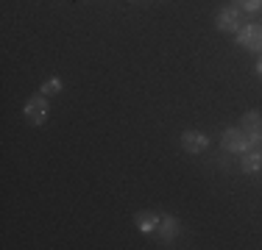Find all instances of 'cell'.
Masks as SVG:
<instances>
[{"label": "cell", "mask_w": 262, "mask_h": 250, "mask_svg": "<svg viewBox=\"0 0 262 250\" xmlns=\"http://www.w3.org/2000/svg\"><path fill=\"white\" fill-rule=\"evenodd\" d=\"M182 147L187 150V153L198 156V153H204V150L209 147V136L201 134V131H184L182 134Z\"/></svg>", "instance_id": "6"}, {"label": "cell", "mask_w": 262, "mask_h": 250, "mask_svg": "<svg viewBox=\"0 0 262 250\" xmlns=\"http://www.w3.org/2000/svg\"><path fill=\"white\" fill-rule=\"evenodd\" d=\"M215 25L221 31H226V34H240V28L248 22H246V17H243V11L237 9V6H226V9H221L215 14Z\"/></svg>", "instance_id": "1"}, {"label": "cell", "mask_w": 262, "mask_h": 250, "mask_svg": "<svg viewBox=\"0 0 262 250\" xmlns=\"http://www.w3.org/2000/svg\"><path fill=\"white\" fill-rule=\"evenodd\" d=\"M240 170L243 172L262 170V150L259 147H251V150H246V153H240Z\"/></svg>", "instance_id": "8"}, {"label": "cell", "mask_w": 262, "mask_h": 250, "mask_svg": "<svg viewBox=\"0 0 262 250\" xmlns=\"http://www.w3.org/2000/svg\"><path fill=\"white\" fill-rule=\"evenodd\" d=\"M42 95H56V92H61V78H51V81H45V84H42Z\"/></svg>", "instance_id": "11"}, {"label": "cell", "mask_w": 262, "mask_h": 250, "mask_svg": "<svg viewBox=\"0 0 262 250\" xmlns=\"http://www.w3.org/2000/svg\"><path fill=\"white\" fill-rule=\"evenodd\" d=\"M251 147H254L251 136H248L240 125L223 131V150H229V153H246V150H251Z\"/></svg>", "instance_id": "3"}, {"label": "cell", "mask_w": 262, "mask_h": 250, "mask_svg": "<svg viewBox=\"0 0 262 250\" xmlns=\"http://www.w3.org/2000/svg\"><path fill=\"white\" fill-rule=\"evenodd\" d=\"M232 6H237V9L246 11V14H259L262 0H232Z\"/></svg>", "instance_id": "10"}, {"label": "cell", "mask_w": 262, "mask_h": 250, "mask_svg": "<svg viewBox=\"0 0 262 250\" xmlns=\"http://www.w3.org/2000/svg\"><path fill=\"white\" fill-rule=\"evenodd\" d=\"M257 75H259V78H262V59L257 61Z\"/></svg>", "instance_id": "12"}, {"label": "cell", "mask_w": 262, "mask_h": 250, "mask_svg": "<svg viewBox=\"0 0 262 250\" xmlns=\"http://www.w3.org/2000/svg\"><path fill=\"white\" fill-rule=\"evenodd\" d=\"M240 128L251 136V145L262 150V114L259 111H246L240 120Z\"/></svg>", "instance_id": "4"}, {"label": "cell", "mask_w": 262, "mask_h": 250, "mask_svg": "<svg viewBox=\"0 0 262 250\" xmlns=\"http://www.w3.org/2000/svg\"><path fill=\"white\" fill-rule=\"evenodd\" d=\"M48 111H51V106H48V97L42 95H34V97H28V103H26V109H23V114H26V122L28 125H42L48 120Z\"/></svg>", "instance_id": "2"}, {"label": "cell", "mask_w": 262, "mask_h": 250, "mask_svg": "<svg viewBox=\"0 0 262 250\" xmlns=\"http://www.w3.org/2000/svg\"><path fill=\"white\" fill-rule=\"evenodd\" d=\"M157 234H159V239H162V242L176 239V236H179V220H176V217H162Z\"/></svg>", "instance_id": "9"}, {"label": "cell", "mask_w": 262, "mask_h": 250, "mask_svg": "<svg viewBox=\"0 0 262 250\" xmlns=\"http://www.w3.org/2000/svg\"><path fill=\"white\" fill-rule=\"evenodd\" d=\"M131 220H134L137 231H142V234H157L162 217L157 214V211H151V209H142V211H137V214L131 217Z\"/></svg>", "instance_id": "7"}, {"label": "cell", "mask_w": 262, "mask_h": 250, "mask_svg": "<svg viewBox=\"0 0 262 250\" xmlns=\"http://www.w3.org/2000/svg\"><path fill=\"white\" fill-rule=\"evenodd\" d=\"M237 45H243L246 50H262V25L259 22L243 25L240 34H237Z\"/></svg>", "instance_id": "5"}]
</instances>
